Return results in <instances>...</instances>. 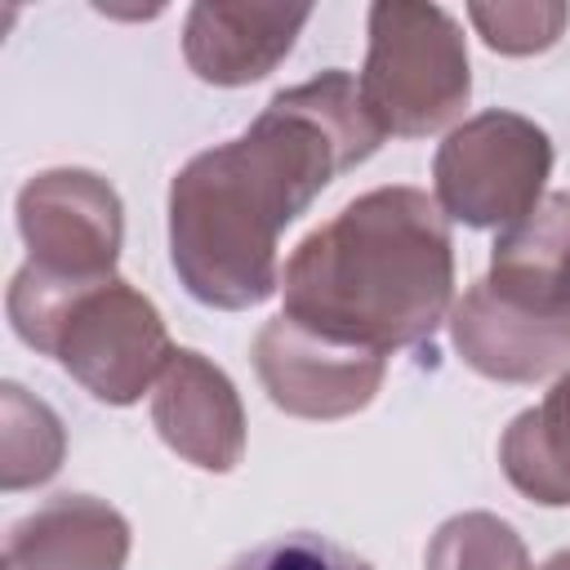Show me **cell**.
I'll return each instance as SVG.
<instances>
[{
    "instance_id": "12",
    "label": "cell",
    "mask_w": 570,
    "mask_h": 570,
    "mask_svg": "<svg viewBox=\"0 0 570 570\" xmlns=\"http://www.w3.org/2000/svg\"><path fill=\"white\" fill-rule=\"evenodd\" d=\"M481 281L517 307L570 316V191L543 196L525 218L503 227Z\"/></svg>"
},
{
    "instance_id": "4",
    "label": "cell",
    "mask_w": 570,
    "mask_h": 570,
    "mask_svg": "<svg viewBox=\"0 0 570 570\" xmlns=\"http://www.w3.org/2000/svg\"><path fill=\"white\" fill-rule=\"evenodd\" d=\"M356 85L383 134L428 138L445 129L472 94L459 22L441 4H370V49Z\"/></svg>"
},
{
    "instance_id": "17",
    "label": "cell",
    "mask_w": 570,
    "mask_h": 570,
    "mask_svg": "<svg viewBox=\"0 0 570 570\" xmlns=\"http://www.w3.org/2000/svg\"><path fill=\"white\" fill-rule=\"evenodd\" d=\"M223 570H374V566L325 534L294 530V534H276V539L254 543L249 552L232 557Z\"/></svg>"
},
{
    "instance_id": "18",
    "label": "cell",
    "mask_w": 570,
    "mask_h": 570,
    "mask_svg": "<svg viewBox=\"0 0 570 570\" xmlns=\"http://www.w3.org/2000/svg\"><path fill=\"white\" fill-rule=\"evenodd\" d=\"M539 570H570V548H561V552H552V557H548V561H543Z\"/></svg>"
},
{
    "instance_id": "6",
    "label": "cell",
    "mask_w": 570,
    "mask_h": 570,
    "mask_svg": "<svg viewBox=\"0 0 570 570\" xmlns=\"http://www.w3.org/2000/svg\"><path fill=\"white\" fill-rule=\"evenodd\" d=\"M120 196L94 169H45L18 191V232L31 267L67 281L98 285L116 276L125 218Z\"/></svg>"
},
{
    "instance_id": "1",
    "label": "cell",
    "mask_w": 570,
    "mask_h": 570,
    "mask_svg": "<svg viewBox=\"0 0 570 570\" xmlns=\"http://www.w3.org/2000/svg\"><path fill=\"white\" fill-rule=\"evenodd\" d=\"M387 134L347 71L281 89L245 134L191 156L169 183V258L183 289L218 312L281 289V232Z\"/></svg>"
},
{
    "instance_id": "2",
    "label": "cell",
    "mask_w": 570,
    "mask_h": 570,
    "mask_svg": "<svg viewBox=\"0 0 570 570\" xmlns=\"http://www.w3.org/2000/svg\"><path fill=\"white\" fill-rule=\"evenodd\" d=\"M285 316L370 352L414 347L454 303V240L436 196L374 187L307 232L281 272Z\"/></svg>"
},
{
    "instance_id": "11",
    "label": "cell",
    "mask_w": 570,
    "mask_h": 570,
    "mask_svg": "<svg viewBox=\"0 0 570 570\" xmlns=\"http://www.w3.org/2000/svg\"><path fill=\"white\" fill-rule=\"evenodd\" d=\"M129 521L94 494H58L27 512L4 543L9 570H125Z\"/></svg>"
},
{
    "instance_id": "8",
    "label": "cell",
    "mask_w": 570,
    "mask_h": 570,
    "mask_svg": "<svg viewBox=\"0 0 570 570\" xmlns=\"http://www.w3.org/2000/svg\"><path fill=\"white\" fill-rule=\"evenodd\" d=\"M450 338L459 361L494 383H539L570 361V316L517 307L485 281L450 307Z\"/></svg>"
},
{
    "instance_id": "14",
    "label": "cell",
    "mask_w": 570,
    "mask_h": 570,
    "mask_svg": "<svg viewBox=\"0 0 570 570\" xmlns=\"http://www.w3.org/2000/svg\"><path fill=\"white\" fill-rule=\"evenodd\" d=\"M4 428H0V481L4 490H27V485H40L58 472L62 463V450H67V436H62V423L58 414L27 396L18 383H4Z\"/></svg>"
},
{
    "instance_id": "5",
    "label": "cell",
    "mask_w": 570,
    "mask_h": 570,
    "mask_svg": "<svg viewBox=\"0 0 570 570\" xmlns=\"http://www.w3.org/2000/svg\"><path fill=\"white\" fill-rule=\"evenodd\" d=\"M552 138L521 111H476L432 156V187L445 218L463 227H512L543 200Z\"/></svg>"
},
{
    "instance_id": "7",
    "label": "cell",
    "mask_w": 570,
    "mask_h": 570,
    "mask_svg": "<svg viewBox=\"0 0 570 570\" xmlns=\"http://www.w3.org/2000/svg\"><path fill=\"white\" fill-rule=\"evenodd\" d=\"M254 370L276 410L294 419H347L383 387L387 356L325 338L281 312L254 338Z\"/></svg>"
},
{
    "instance_id": "9",
    "label": "cell",
    "mask_w": 570,
    "mask_h": 570,
    "mask_svg": "<svg viewBox=\"0 0 570 570\" xmlns=\"http://www.w3.org/2000/svg\"><path fill=\"white\" fill-rule=\"evenodd\" d=\"M151 423L160 441L205 472H232L245 454V410L236 383L200 352L183 347L151 392Z\"/></svg>"
},
{
    "instance_id": "3",
    "label": "cell",
    "mask_w": 570,
    "mask_h": 570,
    "mask_svg": "<svg viewBox=\"0 0 570 570\" xmlns=\"http://www.w3.org/2000/svg\"><path fill=\"white\" fill-rule=\"evenodd\" d=\"M4 312L27 347L53 356L107 405H134L174 361L156 303L120 276L102 285H62L22 267L9 281Z\"/></svg>"
},
{
    "instance_id": "16",
    "label": "cell",
    "mask_w": 570,
    "mask_h": 570,
    "mask_svg": "<svg viewBox=\"0 0 570 570\" xmlns=\"http://www.w3.org/2000/svg\"><path fill=\"white\" fill-rule=\"evenodd\" d=\"M468 18L490 49L525 58V53H543L561 40L570 9L548 4V0H499V4H468Z\"/></svg>"
},
{
    "instance_id": "13",
    "label": "cell",
    "mask_w": 570,
    "mask_h": 570,
    "mask_svg": "<svg viewBox=\"0 0 570 570\" xmlns=\"http://www.w3.org/2000/svg\"><path fill=\"white\" fill-rule=\"evenodd\" d=\"M499 468L530 503L570 508V370L543 392L539 405L508 423Z\"/></svg>"
},
{
    "instance_id": "15",
    "label": "cell",
    "mask_w": 570,
    "mask_h": 570,
    "mask_svg": "<svg viewBox=\"0 0 570 570\" xmlns=\"http://www.w3.org/2000/svg\"><path fill=\"white\" fill-rule=\"evenodd\" d=\"M423 570H534L512 521L494 512H459L436 525Z\"/></svg>"
},
{
    "instance_id": "10",
    "label": "cell",
    "mask_w": 570,
    "mask_h": 570,
    "mask_svg": "<svg viewBox=\"0 0 570 570\" xmlns=\"http://www.w3.org/2000/svg\"><path fill=\"white\" fill-rule=\"evenodd\" d=\"M307 4H223L200 0L187 9L183 58L205 85L240 89L263 80L307 27Z\"/></svg>"
}]
</instances>
